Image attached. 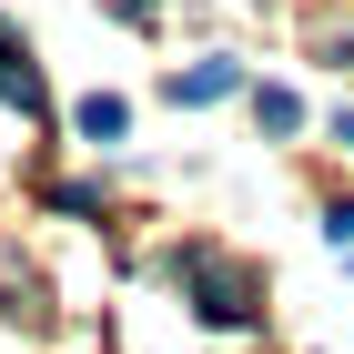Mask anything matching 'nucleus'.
I'll list each match as a JSON object with an SVG mask.
<instances>
[{"label":"nucleus","instance_id":"6","mask_svg":"<svg viewBox=\"0 0 354 354\" xmlns=\"http://www.w3.org/2000/svg\"><path fill=\"white\" fill-rule=\"evenodd\" d=\"M344 142H354V111H344Z\"/></svg>","mask_w":354,"mask_h":354},{"label":"nucleus","instance_id":"1","mask_svg":"<svg viewBox=\"0 0 354 354\" xmlns=\"http://www.w3.org/2000/svg\"><path fill=\"white\" fill-rule=\"evenodd\" d=\"M183 283H192V314H203V324H253V273L243 263L183 253Z\"/></svg>","mask_w":354,"mask_h":354},{"label":"nucleus","instance_id":"5","mask_svg":"<svg viewBox=\"0 0 354 354\" xmlns=\"http://www.w3.org/2000/svg\"><path fill=\"white\" fill-rule=\"evenodd\" d=\"M253 122H263V132H294V122H304V102H294L283 82H263V91H253Z\"/></svg>","mask_w":354,"mask_h":354},{"label":"nucleus","instance_id":"2","mask_svg":"<svg viewBox=\"0 0 354 354\" xmlns=\"http://www.w3.org/2000/svg\"><path fill=\"white\" fill-rule=\"evenodd\" d=\"M162 91H172L183 111H192V102H233V91H243V61H192V71H172Z\"/></svg>","mask_w":354,"mask_h":354},{"label":"nucleus","instance_id":"3","mask_svg":"<svg viewBox=\"0 0 354 354\" xmlns=\"http://www.w3.org/2000/svg\"><path fill=\"white\" fill-rule=\"evenodd\" d=\"M0 102H10V111H41V71H30V51L10 41V30H0Z\"/></svg>","mask_w":354,"mask_h":354},{"label":"nucleus","instance_id":"4","mask_svg":"<svg viewBox=\"0 0 354 354\" xmlns=\"http://www.w3.org/2000/svg\"><path fill=\"white\" fill-rule=\"evenodd\" d=\"M71 122H82V132H91V142H122V132H132V111L111 102V91H91V102H82V111H71Z\"/></svg>","mask_w":354,"mask_h":354}]
</instances>
